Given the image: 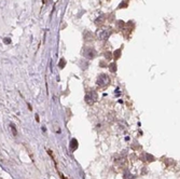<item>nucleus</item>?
<instances>
[{
    "instance_id": "obj_1",
    "label": "nucleus",
    "mask_w": 180,
    "mask_h": 179,
    "mask_svg": "<svg viewBox=\"0 0 180 179\" xmlns=\"http://www.w3.org/2000/svg\"><path fill=\"white\" fill-rule=\"evenodd\" d=\"M97 98H98V96H97V93L95 91H91L85 95V101L89 105H93L97 100Z\"/></svg>"
},
{
    "instance_id": "obj_2",
    "label": "nucleus",
    "mask_w": 180,
    "mask_h": 179,
    "mask_svg": "<svg viewBox=\"0 0 180 179\" xmlns=\"http://www.w3.org/2000/svg\"><path fill=\"white\" fill-rule=\"evenodd\" d=\"M109 82H110V79L106 74H101L98 76V78H97V85H99V86L108 85Z\"/></svg>"
},
{
    "instance_id": "obj_3",
    "label": "nucleus",
    "mask_w": 180,
    "mask_h": 179,
    "mask_svg": "<svg viewBox=\"0 0 180 179\" xmlns=\"http://www.w3.org/2000/svg\"><path fill=\"white\" fill-rule=\"evenodd\" d=\"M83 55L86 57V58H89V59H93L94 57L97 55V52L95 51V49H93V47L87 46V47H85L84 51H83Z\"/></svg>"
},
{
    "instance_id": "obj_4",
    "label": "nucleus",
    "mask_w": 180,
    "mask_h": 179,
    "mask_svg": "<svg viewBox=\"0 0 180 179\" xmlns=\"http://www.w3.org/2000/svg\"><path fill=\"white\" fill-rule=\"evenodd\" d=\"M110 35H111V31L109 30V29H105V30H103V31H100V33H99V39L100 40H107L108 38L110 37Z\"/></svg>"
},
{
    "instance_id": "obj_5",
    "label": "nucleus",
    "mask_w": 180,
    "mask_h": 179,
    "mask_svg": "<svg viewBox=\"0 0 180 179\" xmlns=\"http://www.w3.org/2000/svg\"><path fill=\"white\" fill-rule=\"evenodd\" d=\"M70 148H71V150L72 151H75V150L78 148V141H77V139H72L71 140V142H70Z\"/></svg>"
},
{
    "instance_id": "obj_6",
    "label": "nucleus",
    "mask_w": 180,
    "mask_h": 179,
    "mask_svg": "<svg viewBox=\"0 0 180 179\" xmlns=\"http://www.w3.org/2000/svg\"><path fill=\"white\" fill-rule=\"evenodd\" d=\"M109 69H110L111 72H115L116 69H118V66H116L115 63H111V64L109 65Z\"/></svg>"
},
{
    "instance_id": "obj_7",
    "label": "nucleus",
    "mask_w": 180,
    "mask_h": 179,
    "mask_svg": "<svg viewBox=\"0 0 180 179\" xmlns=\"http://www.w3.org/2000/svg\"><path fill=\"white\" fill-rule=\"evenodd\" d=\"M120 56H121V49L114 51V53H113V57H114V59L120 58Z\"/></svg>"
},
{
    "instance_id": "obj_8",
    "label": "nucleus",
    "mask_w": 180,
    "mask_h": 179,
    "mask_svg": "<svg viewBox=\"0 0 180 179\" xmlns=\"http://www.w3.org/2000/svg\"><path fill=\"white\" fill-rule=\"evenodd\" d=\"M127 2H128V0H124V1H122V2H121V4H120V6H119V9H122V8H126V7L128 6V4H127Z\"/></svg>"
},
{
    "instance_id": "obj_9",
    "label": "nucleus",
    "mask_w": 180,
    "mask_h": 179,
    "mask_svg": "<svg viewBox=\"0 0 180 179\" xmlns=\"http://www.w3.org/2000/svg\"><path fill=\"white\" fill-rule=\"evenodd\" d=\"M103 18H104V15H101L100 17H98V18H97V20H96V24H97V25H101V24H103Z\"/></svg>"
},
{
    "instance_id": "obj_10",
    "label": "nucleus",
    "mask_w": 180,
    "mask_h": 179,
    "mask_svg": "<svg viewBox=\"0 0 180 179\" xmlns=\"http://www.w3.org/2000/svg\"><path fill=\"white\" fill-rule=\"evenodd\" d=\"M118 27L120 28V29H123V27H124V22H123V21H119V22H118Z\"/></svg>"
},
{
    "instance_id": "obj_11",
    "label": "nucleus",
    "mask_w": 180,
    "mask_h": 179,
    "mask_svg": "<svg viewBox=\"0 0 180 179\" xmlns=\"http://www.w3.org/2000/svg\"><path fill=\"white\" fill-rule=\"evenodd\" d=\"M65 64H66V61L62 58V59L59 61V67H61V68H64V67H65Z\"/></svg>"
},
{
    "instance_id": "obj_12",
    "label": "nucleus",
    "mask_w": 180,
    "mask_h": 179,
    "mask_svg": "<svg viewBox=\"0 0 180 179\" xmlns=\"http://www.w3.org/2000/svg\"><path fill=\"white\" fill-rule=\"evenodd\" d=\"M146 157H147L148 161H154V158L152 156H150V154H146Z\"/></svg>"
},
{
    "instance_id": "obj_13",
    "label": "nucleus",
    "mask_w": 180,
    "mask_h": 179,
    "mask_svg": "<svg viewBox=\"0 0 180 179\" xmlns=\"http://www.w3.org/2000/svg\"><path fill=\"white\" fill-rule=\"evenodd\" d=\"M105 57H106V58H111V57H112V56H111V54H110V53L109 52H107V53H105Z\"/></svg>"
},
{
    "instance_id": "obj_14",
    "label": "nucleus",
    "mask_w": 180,
    "mask_h": 179,
    "mask_svg": "<svg viewBox=\"0 0 180 179\" xmlns=\"http://www.w3.org/2000/svg\"><path fill=\"white\" fill-rule=\"evenodd\" d=\"M11 128H12V130H13V134H14V135H16L17 132H16V129H15V127H14V125H13V124H11Z\"/></svg>"
},
{
    "instance_id": "obj_15",
    "label": "nucleus",
    "mask_w": 180,
    "mask_h": 179,
    "mask_svg": "<svg viewBox=\"0 0 180 179\" xmlns=\"http://www.w3.org/2000/svg\"><path fill=\"white\" fill-rule=\"evenodd\" d=\"M4 43H7V44H9V43H11V39H9V38H6V39L3 40Z\"/></svg>"
},
{
    "instance_id": "obj_16",
    "label": "nucleus",
    "mask_w": 180,
    "mask_h": 179,
    "mask_svg": "<svg viewBox=\"0 0 180 179\" xmlns=\"http://www.w3.org/2000/svg\"><path fill=\"white\" fill-rule=\"evenodd\" d=\"M106 65H105V63L104 62H100V67H105Z\"/></svg>"
}]
</instances>
